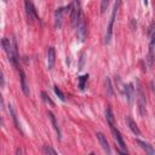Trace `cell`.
<instances>
[{
	"mask_svg": "<svg viewBox=\"0 0 155 155\" xmlns=\"http://www.w3.org/2000/svg\"><path fill=\"white\" fill-rule=\"evenodd\" d=\"M48 117H50V120H51V124H52V126H53V128H54V131L57 132V137H58V139H61V130H59V127H58V124H57V121H56V117H54V115L51 113V111H48Z\"/></svg>",
	"mask_w": 155,
	"mask_h": 155,
	"instance_id": "9a60e30c",
	"label": "cell"
},
{
	"mask_svg": "<svg viewBox=\"0 0 155 155\" xmlns=\"http://www.w3.org/2000/svg\"><path fill=\"white\" fill-rule=\"evenodd\" d=\"M137 103H138L139 114H140L142 116H144V115H145V111H147V109H145L147 102H145V96H144V93H143V90H142V87H140L139 85H138V87H137Z\"/></svg>",
	"mask_w": 155,
	"mask_h": 155,
	"instance_id": "8992f818",
	"label": "cell"
},
{
	"mask_svg": "<svg viewBox=\"0 0 155 155\" xmlns=\"http://www.w3.org/2000/svg\"><path fill=\"white\" fill-rule=\"evenodd\" d=\"M1 86H4V73H1Z\"/></svg>",
	"mask_w": 155,
	"mask_h": 155,
	"instance_id": "cb8c5ba5",
	"label": "cell"
},
{
	"mask_svg": "<svg viewBox=\"0 0 155 155\" xmlns=\"http://www.w3.org/2000/svg\"><path fill=\"white\" fill-rule=\"evenodd\" d=\"M63 13H64V8L63 7H58L56 10V12H54V27L56 28H61L62 27Z\"/></svg>",
	"mask_w": 155,
	"mask_h": 155,
	"instance_id": "8fae6325",
	"label": "cell"
},
{
	"mask_svg": "<svg viewBox=\"0 0 155 155\" xmlns=\"http://www.w3.org/2000/svg\"><path fill=\"white\" fill-rule=\"evenodd\" d=\"M137 144L147 153V154H150V155H155V149L149 144V143H147V142H144V140H139V139H137Z\"/></svg>",
	"mask_w": 155,
	"mask_h": 155,
	"instance_id": "7c38bea8",
	"label": "cell"
},
{
	"mask_svg": "<svg viewBox=\"0 0 155 155\" xmlns=\"http://www.w3.org/2000/svg\"><path fill=\"white\" fill-rule=\"evenodd\" d=\"M105 90H107V93L109 97H113L114 96V90H113V86H111V81L109 78L105 79Z\"/></svg>",
	"mask_w": 155,
	"mask_h": 155,
	"instance_id": "e0dca14e",
	"label": "cell"
},
{
	"mask_svg": "<svg viewBox=\"0 0 155 155\" xmlns=\"http://www.w3.org/2000/svg\"><path fill=\"white\" fill-rule=\"evenodd\" d=\"M105 119H107L108 125L110 127H113L114 126V114H113V111H111L110 108H107L105 109Z\"/></svg>",
	"mask_w": 155,
	"mask_h": 155,
	"instance_id": "2e32d148",
	"label": "cell"
},
{
	"mask_svg": "<svg viewBox=\"0 0 155 155\" xmlns=\"http://www.w3.org/2000/svg\"><path fill=\"white\" fill-rule=\"evenodd\" d=\"M19 75H21V87H22V91L25 96H29V88H28V85H27V81H25V75L23 73V70L19 69Z\"/></svg>",
	"mask_w": 155,
	"mask_h": 155,
	"instance_id": "5bb4252c",
	"label": "cell"
},
{
	"mask_svg": "<svg viewBox=\"0 0 155 155\" xmlns=\"http://www.w3.org/2000/svg\"><path fill=\"white\" fill-rule=\"evenodd\" d=\"M108 4H109V0H101V12H102V13L107 10Z\"/></svg>",
	"mask_w": 155,
	"mask_h": 155,
	"instance_id": "7402d4cb",
	"label": "cell"
},
{
	"mask_svg": "<svg viewBox=\"0 0 155 155\" xmlns=\"http://www.w3.org/2000/svg\"><path fill=\"white\" fill-rule=\"evenodd\" d=\"M120 4H121V0H116L115 4H114L113 11H111V16H110V19H109V24H108V28H107V33H105V40H104L105 44H109L110 42L111 35H113V27H114L115 17H116V13H117V10H119Z\"/></svg>",
	"mask_w": 155,
	"mask_h": 155,
	"instance_id": "6da1fadb",
	"label": "cell"
},
{
	"mask_svg": "<svg viewBox=\"0 0 155 155\" xmlns=\"http://www.w3.org/2000/svg\"><path fill=\"white\" fill-rule=\"evenodd\" d=\"M24 8H25V13H27V18L29 23H34V19H39V15L31 1L24 0Z\"/></svg>",
	"mask_w": 155,
	"mask_h": 155,
	"instance_id": "5b68a950",
	"label": "cell"
},
{
	"mask_svg": "<svg viewBox=\"0 0 155 155\" xmlns=\"http://www.w3.org/2000/svg\"><path fill=\"white\" fill-rule=\"evenodd\" d=\"M110 130H111L114 140H115V143H116V145H117V148H119V153H121V154H127V148H126V144H125V142H124V138H122L120 131H119L117 128H115V126L110 127Z\"/></svg>",
	"mask_w": 155,
	"mask_h": 155,
	"instance_id": "3957f363",
	"label": "cell"
},
{
	"mask_svg": "<svg viewBox=\"0 0 155 155\" xmlns=\"http://www.w3.org/2000/svg\"><path fill=\"white\" fill-rule=\"evenodd\" d=\"M154 54H155V28H151L150 34H149V52H148V57H147L149 67L153 65Z\"/></svg>",
	"mask_w": 155,
	"mask_h": 155,
	"instance_id": "277c9868",
	"label": "cell"
},
{
	"mask_svg": "<svg viewBox=\"0 0 155 155\" xmlns=\"http://www.w3.org/2000/svg\"><path fill=\"white\" fill-rule=\"evenodd\" d=\"M41 96H42V99H44L45 102H47V103H50L51 105H53V104H54V103H53V102L51 101V98H48V97H47V94H46L45 92H42V93H41Z\"/></svg>",
	"mask_w": 155,
	"mask_h": 155,
	"instance_id": "603a6c76",
	"label": "cell"
},
{
	"mask_svg": "<svg viewBox=\"0 0 155 155\" xmlns=\"http://www.w3.org/2000/svg\"><path fill=\"white\" fill-rule=\"evenodd\" d=\"M8 110H10V114H11V116H12V120H13V122H15L16 127H17L18 130H21V126H19V124H18V120H17V115H16V111H15V109H13V107H12L11 104L8 105Z\"/></svg>",
	"mask_w": 155,
	"mask_h": 155,
	"instance_id": "ac0fdd59",
	"label": "cell"
},
{
	"mask_svg": "<svg viewBox=\"0 0 155 155\" xmlns=\"http://www.w3.org/2000/svg\"><path fill=\"white\" fill-rule=\"evenodd\" d=\"M42 151H44V154H52V155H56L57 154V151L52 147H50V145H45L44 149H42Z\"/></svg>",
	"mask_w": 155,
	"mask_h": 155,
	"instance_id": "ffe728a7",
	"label": "cell"
},
{
	"mask_svg": "<svg viewBox=\"0 0 155 155\" xmlns=\"http://www.w3.org/2000/svg\"><path fill=\"white\" fill-rule=\"evenodd\" d=\"M87 79H88V75H84V76L79 78V87H80V90L85 88V82L87 81Z\"/></svg>",
	"mask_w": 155,
	"mask_h": 155,
	"instance_id": "d6986e66",
	"label": "cell"
},
{
	"mask_svg": "<svg viewBox=\"0 0 155 155\" xmlns=\"http://www.w3.org/2000/svg\"><path fill=\"white\" fill-rule=\"evenodd\" d=\"M80 18H81L80 2H79V0H74L73 4L70 5V23H71V27H76Z\"/></svg>",
	"mask_w": 155,
	"mask_h": 155,
	"instance_id": "7a4b0ae2",
	"label": "cell"
},
{
	"mask_svg": "<svg viewBox=\"0 0 155 155\" xmlns=\"http://www.w3.org/2000/svg\"><path fill=\"white\" fill-rule=\"evenodd\" d=\"M76 28H78V31H76L78 39H79V41L84 42L85 39H86V36H87V25H86L85 18H84L82 16H81V18H80V21H79V23H78V25H76Z\"/></svg>",
	"mask_w": 155,
	"mask_h": 155,
	"instance_id": "52a82bcc",
	"label": "cell"
},
{
	"mask_svg": "<svg viewBox=\"0 0 155 155\" xmlns=\"http://www.w3.org/2000/svg\"><path fill=\"white\" fill-rule=\"evenodd\" d=\"M125 96H126V99L130 104L133 103V99H134V88L132 86V84H127L125 85Z\"/></svg>",
	"mask_w": 155,
	"mask_h": 155,
	"instance_id": "30bf717a",
	"label": "cell"
},
{
	"mask_svg": "<svg viewBox=\"0 0 155 155\" xmlns=\"http://www.w3.org/2000/svg\"><path fill=\"white\" fill-rule=\"evenodd\" d=\"M126 121H127V124H128V127H130V130L136 134V136H140V130L138 128V126H137V124L130 117V116H127L126 117Z\"/></svg>",
	"mask_w": 155,
	"mask_h": 155,
	"instance_id": "4fadbf2b",
	"label": "cell"
},
{
	"mask_svg": "<svg viewBox=\"0 0 155 155\" xmlns=\"http://www.w3.org/2000/svg\"><path fill=\"white\" fill-rule=\"evenodd\" d=\"M97 138H98V142H99V144H101V147L108 153V154H110L111 153V150H110V147H109V143H108V140H107V137L102 133V132H97Z\"/></svg>",
	"mask_w": 155,
	"mask_h": 155,
	"instance_id": "9c48e42d",
	"label": "cell"
},
{
	"mask_svg": "<svg viewBox=\"0 0 155 155\" xmlns=\"http://www.w3.org/2000/svg\"><path fill=\"white\" fill-rule=\"evenodd\" d=\"M53 90H54V93L58 96V98H59L61 101H63V102H64V101H65V97H64L63 92H62V91H61V90H59L57 86H54V87H53Z\"/></svg>",
	"mask_w": 155,
	"mask_h": 155,
	"instance_id": "44dd1931",
	"label": "cell"
},
{
	"mask_svg": "<svg viewBox=\"0 0 155 155\" xmlns=\"http://www.w3.org/2000/svg\"><path fill=\"white\" fill-rule=\"evenodd\" d=\"M54 62H56V51H54V47H48L47 50V68L51 70L54 65Z\"/></svg>",
	"mask_w": 155,
	"mask_h": 155,
	"instance_id": "ba28073f",
	"label": "cell"
}]
</instances>
